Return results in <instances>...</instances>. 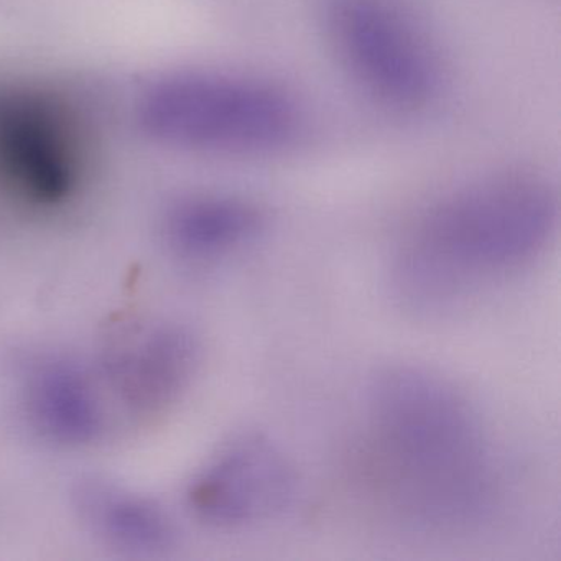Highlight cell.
<instances>
[{
  "label": "cell",
  "instance_id": "1",
  "mask_svg": "<svg viewBox=\"0 0 561 561\" xmlns=\"http://www.w3.org/2000/svg\"><path fill=\"white\" fill-rule=\"evenodd\" d=\"M366 453L379 497L419 530L459 534L491 511L497 476L484 423L435 370L399 364L374 377Z\"/></svg>",
  "mask_w": 561,
  "mask_h": 561
},
{
  "label": "cell",
  "instance_id": "2",
  "mask_svg": "<svg viewBox=\"0 0 561 561\" xmlns=\"http://www.w3.org/2000/svg\"><path fill=\"white\" fill-rule=\"evenodd\" d=\"M558 195L545 176L502 172L430 203L403 232L390 268L397 300L445 313L530 265L547 249Z\"/></svg>",
  "mask_w": 561,
  "mask_h": 561
},
{
  "label": "cell",
  "instance_id": "3",
  "mask_svg": "<svg viewBox=\"0 0 561 561\" xmlns=\"http://www.w3.org/2000/svg\"><path fill=\"white\" fill-rule=\"evenodd\" d=\"M140 123L163 146L209 156L262 157L297 140L301 107L285 88L252 75H167L140 101Z\"/></svg>",
  "mask_w": 561,
  "mask_h": 561
},
{
  "label": "cell",
  "instance_id": "4",
  "mask_svg": "<svg viewBox=\"0 0 561 561\" xmlns=\"http://www.w3.org/2000/svg\"><path fill=\"white\" fill-rule=\"evenodd\" d=\"M88 137L77 111L58 94L0 84V192L32 209L61 208L80 192Z\"/></svg>",
  "mask_w": 561,
  "mask_h": 561
},
{
  "label": "cell",
  "instance_id": "5",
  "mask_svg": "<svg viewBox=\"0 0 561 561\" xmlns=\"http://www.w3.org/2000/svg\"><path fill=\"white\" fill-rule=\"evenodd\" d=\"M321 15L341 65L379 103L415 111L438 94V55L396 0H323Z\"/></svg>",
  "mask_w": 561,
  "mask_h": 561
},
{
  "label": "cell",
  "instance_id": "6",
  "mask_svg": "<svg viewBox=\"0 0 561 561\" xmlns=\"http://www.w3.org/2000/svg\"><path fill=\"white\" fill-rule=\"evenodd\" d=\"M297 474L284 449L262 433L236 436L222 446L188 489L199 520L239 528L271 520L290 505Z\"/></svg>",
  "mask_w": 561,
  "mask_h": 561
},
{
  "label": "cell",
  "instance_id": "7",
  "mask_svg": "<svg viewBox=\"0 0 561 561\" xmlns=\"http://www.w3.org/2000/svg\"><path fill=\"white\" fill-rule=\"evenodd\" d=\"M198 337L172 323L123 331L104 351L101 373L107 387L136 416H157L175 405L198 373Z\"/></svg>",
  "mask_w": 561,
  "mask_h": 561
},
{
  "label": "cell",
  "instance_id": "8",
  "mask_svg": "<svg viewBox=\"0 0 561 561\" xmlns=\"http://www.w3.org/2000/svg\"><path fill=\"white\" fill-rule=\"evenodd\" d=\"M24 400L32 426L58 445H90L104 432L100 393L78 364L51 359L35 366Z\"/></svg>",
  "mask_w": 561,
  "mask_h": 561
},
{
  "label": "cell",
  "instance_id": "9",
  "mask_svg": "<svg viewBox=\"0 0 561 561\" xmlns=\"http://www.w3.org/2000/svg\"><path fill=\"white\" fill-rule=\"evenodd\" d=\"M264 226V213L254 203L234 196H196L172 209L165 234L180 257L211 262L251 244Z\"/></svg>",
  "mask_w": 561,
  "mask_h": 561
},
{
  "label": "cell",
  "instance_id": "10",
  "mask_svg": "<svg viewBox=\"0 0 561 561\" xmlns=\"http://www.w3.org/2000/svg\"><path fill=\"white\" fill-rule=\"evenodd\" d=\"M73 497L81 520L114 547L157 553L175 541L172 518L152 499L98 479L78 484Z\"/></svg>",
  "mask_w": 561,
  "mask_h": 561
}]
</instances>
